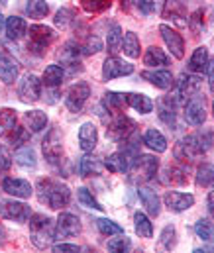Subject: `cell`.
I'll list each match as a JSON object with an SVG mask.
<instances>
[{"instance_id":"cell-34","label":"cell","mask_w":214,"mask_h":253,"mask_svg":"<svg viewBox=\"0 0 214 253\" xmlns=\"http://www.w3.org/2000/svg\"><path fill=\"white\" fill-rule=\"evenodd\" d=\"M63 77H65V73H63V67H59V65H49L43 71V83H45V86H51V88L59 86L63 83Z\"/></svg>"},{"instance_id":"cell-2","label":"cell","mask_w":214,"mask_h":253,"mask_svg":"<svg viewBox=\"0 0 214 253\" xmlns=\"http://www.w3.org/2000/svg\"><path fill=\"white\" fill-rule=\"evenodd\" d=\"M38 196L40 202H45L53 210H61L71 200V190L65 183L57 179H40L38 183Z\"/></svg>"},{"instance_id":"cell-26","label":"cell","mask_w":214,"mask_h":253,"mask_svg":"<svg viewBox=\"0 0 214 253\" xmlns=\"http://www.w3.org/2000/svg\"><path fill=\"white\" fill-rule=\"evenodd\" d=\"M102 169H104V163H102L98 157H94V155H85V157L81 159V163H79V173H81L83 177L100 175Z\"/></svg>"},{"instance_id":"cell-39","label":"cell","mask_w":214,"mask_h":253,"mask_svg":"<svg viewBox=\"0 0 214 253\" xmlns=\"http://www.w3.org/2000/svg\"><path fill=\"white\" fill-rule=\"evenodd\" d=\"M134 226H136V232H138L140 238H151L153 236L151 222H149V218L143 212H136L134 214Z\"/></svg>"},{"instance_id":"cell-7","label":"cell","mask_w":214,"mask_h":253,"mask_svg":"<svg viewBox=\"0 0 214 253\" xmlns=\"http://www.w3.org/2000/svg\"><path fill=\"white\" fill-rule=\"evenodd\" d=\"M157 116L165 126L175 129L177 127V98L171 94L161 96L157 102Z\"/></svg>"},{"instance_id":"cell-16","label":"cell","mask_w":214,"mask_h":253,"mask_svg":"<svg viewBox=\"0 0 214 253\" xmlns=\"http://www.w3.org/2000/svg\"><path fill=\"white\" fill-rule=\"evenodd\" d=\"M163 18L173 20L177 26H187V0H165Z\"/></svg>"},{"instance_id":"cell-11","label":"cell","mask_w":214,"mask_h":253,"mask_svg":"<svg viewBox=\"0 0 214 253\" xmlns=\"http://www.w3.org/2000/svg\"><path fill=\"white\" fill-rule=\"evenodd\" d=\"M79 232H81V222L75 214H69V212L59 214L57 224H55V240L71 238V236H77Z\"/></svg>"},{"instance_id":"cell-8","label":"cell","mask_w":214,"mask_h":253,"mask_svg":"<svg viewBox=\"0 0 214 253\" xmlns=\"http://www.w3.org/2000/svg\"><path fill=\"white\" fill-rule=\"evenodd\" d=\"M42 94V83L36 75H26L18 84V96L22 102H36Z\"/></svg>"},{"instance_id":"cell-38","label":"cell","mask_w":214,"mask_h":253,"mask_svg":"<svg viewBox=\"0 0 214 253\" xmlns=\"http://www.w3.org/2000/svg\"><path fill=\"white\" fill-rule=\"evenodd\" d=\"M197 185L199 187H213L214 185V163H203L197 171Z\"/></svg>"},{"instance_id":"cell-42","label":"cell","mask_w":214,"mask_h":253,"mask_svg":"<svg viewBox=\"0 0 214 253\" xmlns=\"http://www.w3.org/2000/svg\"><path fill=\"white\" fill-rule=\"evenodd\" d=\"M96 228L100 230L102 236H122L124 234V228H120L118 224H114L112 220H106V218H98L96 220Z\"/></svg>"},{"instance_id":"cell-35","label":"cell","mask_w":214,"mask_h":253,"mask_svg":"<svg viewBox=\"0 0 214 253\" xmlns=\"http://www.w3.org/2000/svg\"><path fill=\"white\" fill-rule=\"evenodd\" d=\"M122 51L130 57V59H138L140 57V40H138V36L134 34V32H128L126 34V38L122 40Z\"/></svg>"},{"instance_id":"cell-24","label":"cell","mask_w":214,"mask_h":253,"mask_svg":"<svg viewBox=\"0 0 214 253\" xmlns=\"http://www.w3.org/2000/svg\"><path fill=\"white\" fill-rule=\"evenodd\" d=\"M138 196H140V200H142V204L145 206V210L151 214V216H159V196H157V192L153 189H149V187H140L138 189Z\"/></svg>"},{"instance_id":"cell-45","label":"cell","mask_w":214,"mask_h":253,"mask_svg":"<svg viewBox=\"0 0 214 253\" xmlns=\"http://www.w3.org/2000/svg\"><path fill=\"white\" fill-rule=\"evenodd\" d=\"M163 181L171 183V185H185L187 183V171L183 167H169L167 169V177Z\"/></svg>"},{"instance_id":"cell-54","label":"cell","mask_w":214,"mask_h":253,"mask_svg":"<svg viewBox=\"0 0 214 253\" xmlns=\"http://www.w3.org/2000/svg\"><path fill=\"white\" fill-rule=\"evenodd\" d=\"M10 163H12V159L6 151V147H0V171H6L10 167Z\"/></svg>"},{"instance_id":"cell-40","label":"cell","mask_w":214,"mask_h":253,"mask_svg":"<svg viewBox=\"0 0 214 253\" xmlns=\"http://www.w3.org/2000/svg\"><path fill=\"white\" fill-rule=\"evenodd\" d=\"M26 12H28V16H30V18L40 20V18L47 16L49 6H47V2H45V0H28V4H26Z\"/></svg>"},{"instance_id":"cell-1","label":"cell","mask_w":214,"mask_h":253,"mask_svg":"<svg viewBox=\"0 0 214 253\" xmlns=\"http://www.w3.org/2000/svg\"><path fill=\"white\" fill-rule=\"evenodd\" d=\"M214 143V131L203 129L197 133H191L177 141L175 145V157L179 161H193L201 155H205Z\"/></svg>"},{"instance_id":"cell-55","label":"cell","mask_w":214,"mask_h":253,"mask_svg":"<svg viewBox=\"0 0 214 253\" xmlns=\"http://www.w3.org/2000/svg\"><path fill=\"white\" fill-rule=\"evenodd\" d=\"M81 250L79 246H71V244H57V246H53V252L55 253H61V252H73L77 253Z\"/></svg>"},{"instance_id":"cell-49","label":"cell","mask_w":214,"mask_h":253,"mask_svg":"<svg viewBox=\"0 0 214 253\" xmlns=\"http://www.w3.org/2000/svg\"><path fill=\"white\" fill-rule=\"evenodd\" d=\"M187 26L191 28V32H193V34H197V36H199V34L203 32V10H197V12L187 20Z\"/></svg>"},{"instance_id":"cell-4","label":"cell","mask_w":214,"mask_h":253,"mask_svg":"<svg viewBox=\"0 0 214 253\" xmlns=\"http://www.w3.org/2000/svg\"><path fill=\"white\" fill-rule=\"evenodd\" d=\"M55 40H57V34L49 26H30L28 49L34 53H43V49H47Z\"/></svg>"},{"instance_id":"cell-44","label":"cell","mask_w":214,"mask_h":253,"mask_svg":"<svg viewBox=\"0 0 214 253\" xmlns=\"http://www.w3.org/2000/svg\"><path fill=\"white\" fill-rule=\"evenodd\" d=\"M106 47H108L110 53H118V51H120V47H122V30H120V26H114V28L108 32Z\"/></svg>"},{"instance_id":"cell-29","label":"cell","mask_w":214,"mask_h":253,"mask_svg":"<svg viewBox=\"0 0 214 253\" xmlns=\"http://www.w3.org/2000/svg\"><path fill=\"white\" fill-rule=\"evenodd\" d=\"M126 98H128V104H130L134 110H138L140 114H149V112L153 110V100H151L149 96H145V94L130 92V94H126Z\"/></svg>"},{"instance_id":"cell-46","label":"cell","mask_w":214,"mask_h":253,"mask_svg":"<svg viewBox=\"0 0 214 253\" xmlns=\"http://www.w3.org/2000/svg\"><path fill=\"white\" fill-rule=\"evenodd\" d=\"M79 2H81V6H83L86 12H90V14L104 12V10H108L110 4H112V0H79Z\"/></svg>"},{"instance_id":"cell-20","label":"cell","mask_w":214,"mask_h":253,"mask_svg":"<svg viewBox=\"0 0 214 253\" xmlns=\"http://www.w3.org/2000/svg\"><path fill=\"white\" fill-rule=\"evenodd\" d=\"M16 77H18V63H16V59L10 53L0 49V79L6 84H10V83L16 81Z\"/></svg>"},{"instance_id":"cell-9","label":"cell","mask_w":214,"mask_h":253,"mask_svg":"<svg viewBox=\"0 0 214 253\" xmlns=\"http://www.w3.org/2000/svg\"><path fill=\"white\" fill-rule=\"evenodd\" d=\"M185 120L191 126H203L207 120V110H205V98L201 94H195L193 98H189L187 106H185Z\"/></svg>"},{"instance_id":"cell-10","label":"cell","mask_w":214,"mask_h":253,"mask_svg":"<svg viewBox=\"0 0 214 253\" xmlns=\"http://www.w3.org/2000/svg\"><path fill=\"white\" fill-rule=\"evenodd\" d=\"M42 147H43V155H45V159L49 163H57L59 161V157L63 155V143H61V133H59L57 127L49 129V133L45 135Z\"/></svg>"},{"instance_id":"cell-59","label":"cell","mask_w":214,"mask_h":253,"mask_svg":"<svg viewBox=\"0 0 214 253\" xmlns=\"http://www.w3.org/2000/svg\"><path fill=\"white\" fill-rule=\"evenodd\" d=\"M205 252H214V244H211V246H207V248H203Z\"/></svg>"},{"instance_id":"cell-5","label":"cell","mask_w":214,"mask_h":253,"mask_svg":"<svg viewBox=\"0 0 214 253\" xmlns=\"http://www.w3.org/2000/svg\"><path fill=\"white\" fill-rule=\"evenodd\" d=\"M157 167H159V161L153 155H140L136 159V163L130 167V171H132L130 181H134V183L151 181L155 177V173H157Z\"/></svg>"},{"instance_id":"cell-27","label":"cell","mask_w":214,"mask_h":253,"mask_svg":"<svg viewBox=\"0 0 214 253\" xmlns=\"http://www.w3.org/2000/svg\"><path fill=\"white\" fill-rule=\"evenodd\" d=\"M143 141H145V145L151 149V151H155V153H163L165 149H167V139L163 137V133L159 131V129H147L145 131V135H143Z\"/></svg>"},{"instance_id":"cell-12","label":"cell","mask_w":214,"mask_h":253,"mask_svg":"<svg viewBox=\"0 0 214 253\" xmlns=\"http://www.w3.org/2000/svg\"><path fill=\"white\" fill-rule=\"evenodd\" d=\"M90 96V86L86 83H77L73 84L65 96V106L71 110V112H79L83 108V104L88 100Z\"/></svg>"},{"instance_id":"cell-41","label":"cell","mask_w":214,"mask_h":253,"mask_svg":"<svg viewBox=\"0 0 214 253\" xmlns=\"http://www.w3.org/2000/svg\"><path fill=\"white\" fill-rule=\"evenodd\" d=\"M124 104H128L126 94H122V92H106V94H104V106H106L108 110L118 112Z\"/></svg>"},{"instance_id":"cell-58","label":"cell","mask_w":214,"mask_h":253,"mask_svg":"<svg viewBox=\"0 0 214 253\" xmlns=\"http://www.w3.org/2000/svg\"><path fill=\"white\" fill-rule=\"evenodd\" d=\"M4 238H6V230H4V226L0 224V242H2Z\"/></svg>"},{"instance_id":"cell-50","label":"cell","mask_w":214,"mask_h":253,"mask_svg":"<svg viewBox=\"0 0 214 253\" xmlns=\"http://www.w3.org/2000/svg\"><path fill=\"white\" fill-rule=\"evenodd\" d=\"M100 49H102V42H100L96 36H90V38L86 40L85 47H83V53H85V55H94V53H98Z\"/></svg>"},{"instance_id":"cell-3","label":"cell","mask_w":214,"mask_h":253,"mask_svg":"<svg viewBox=\"0 0 214 253\" xmlns=\"http://www.w3.org/2000/svg\"><path fill=\"white\" fill-rule=\"evenodd\" d=\"M30 232H32V240L38 248H47L51 240H55V226L53 220L49 216L43 214H36L30 220Z\"/></svg>"},{"instance_id":"cell-19","label":"cell","mask_w":214,"mask_h":253,"mask_svg":"<svg viewBox=\"0 0 214 253\" xmlns=\"http://www.w3.org/2000/svg\"><path fill=\"white\" fill-rule=\"evenodd\" d=\"M2 189L6 190L8 194L12 196H18V198H30L32 196V185L24 179H12V177H6L2 181Z\"/></svg>"},{"instance_id":"cell-48","label":"cell","mask_w":214,"mask_h":253,"mask_svg":"<svg viewBox=\"0 0 214 253\" xmlns=\"http://www.w3.org/2000/svg\"><path fill=\"white\" fill-rule=\"evenodd\" d=\"M161 246L165 250H173L177 246V232H175V226H165L163 232H161V238H159Z\"/></svg>"},{"instance_id":"cell-60","label":"cell","mask_w":214,"mask_h":253,"mask_svg":"<svg viewBox=\"0 0 214 253\" xmlns=\"http://www.w3.org/2000/svg\"><path fill=\"white\" fill-rule=\"evenodd\" d=\"M4 28V18H2V14H0V30Z\"/></svg>"},{"instance_id":"cell-6","label":"cell","mask_w":214,"mask_h":253,"mask_svg":"<svg viewBox=\"0 0 214 253\" xmlns=\"http://www.w3.org/2000/svg\"><path fill=\"white\" fill-rule=\"evenodd\" d=\"M0 216L6 218V220H14V222H26V220H30L32 210L24 202L0 200Z\"/></svg>"},{"instance_id":"cell-21","label":"cell","mask_w":214,"mask_h":253,"mask_svg":"<svg viewBox=\"0 0 214 253\" xmlns=\"http://www.w3.org/2000/svg\"><path fill=\"white\" fill-rule=\"evenodd\" d=\"M142 79L149 81L153 86H157V88H161V90H167V88H171V86L175 84L173 75H171L169 71H143Z\"/></svg>"},{"instance_id":"cell-56","label":"cell","mask_w":214,"mask_h":253,"mask_svg":"<svg viewBox=\"0 0 214 253\" xmlns=\"http://www.w3.org/2000/svg\"><path fill=\"white\" fill-rule=\"evenodd\" d=\"M207 69H209V84H211V90L214 92V59L209 61Z\"/></svg>"},{"instance_id":"cell-51","label":"cell","mask_w":214,"mask_h":253,"mask_svg":"<svg viewBox=\"0 0 214 253\" xmlns=\"http://www.w3.org/2000/svg\"><path fill=\"white\" fill-rule=\"evenodd\" d=\"M108 250L110 252H128L130 250V240L124 238V234H122V238H116V240L108 242Z\"/></svg>"},{"instance_id":"cell-23","label":"cell","mask_w":214,"mask_h":253,"mask_svg":"<svg viewBox=\"0 0 214 253\" xmlns=\"http://www.w3.org/2000/svg\"><path fill=\"white\" fill-rule=\"evenodd\" d=\"M199 90H201V79L195 75H183V79L179 83V98L189 100L195 94H199Z\"/></svg>"},{"instance_id":"cell-13","label":"cell","mask_w":214,"mask_h":253,"mask_svg":"<svg viewBox=\"0 0 214 253\" xmlns=\"http://www.w3.org/2000/svg\"><path fill=\"white\" fill-rule=\"evenodd\" d=\"M134 127H136V124H134L130 118L118 116L110 126L106 127V135H108L110 139H114V141H126V139L134 133Z\"/></svg>"},{"instance_id":"cell-53","label":"cell","mask_w":214,"mask_h":253,"mask_svg":"<svg viewBox=\"0 0 214 253\" xmlns=\"http://www.w3.org/2000/svg\"><path fill=\"white\" fill-rule=\"evenodd\" d=\"M12 143L14 145H20V143H26V139H28V131L24 129V127H18L16 126V129L12 131Z\"/></svg>"},{"instance_id":"cell-18","label":"cell","mask_w":214,"mask_h":253,"mask_svg":"<svg viewBox=\"0 0 214 253\" xmlns=\"http://www.w3.org/2000/svg\"><path fill=\"white\" fill-rule=\"evenodd\" d=\"M98 143V131H96V126L92 122H85L81 129H79V145L83 151H92Z\"/></svg>"},{"instance_id":"cell-31","label":"cell","mask_w":214,"mask_h":253,"mask_svg":"<svg viewBox=\"0 0 214 253\" xmlns=\"http://www.w3.org/2000/svg\"><path fill=\"white\" fill-rule=\"evenodd\" d=\"M6 34H8V38L10 40H20L24 34H26V22H24V18H20V16H10L8 20H6Z\"/></svg>"},{"instance_id":"cell-43","label":"cell","mask_w":214,"mask_h":253,"mask_svg":"<svg viewBox=\"0 0 214 253\" xmlns=\"http://www.w3.org/2000/svg\"><path fill=\"white\" fill-rule=\"evenodd\" d=\"M195 232L197 236L203 240V242H209L214 238V224L207 218H201L197 224H195Z\"/></svg>"},{"instance_id":"cell-47","label":"cell","mask_w":214,"mask_h":253,"mask_svg":"<svg viewBox=\"0 0 214 253\" xmlns=\"http://www.w3.org/2000/svg\"><path fill=\"white\" fill-rule=\"evenodd\" d=\"M77 196H79V202H81L83 206L92 208V210H98V212H102V210H104V206H100V202H98V200L88 192V189H79Z\"/></svg>"},{"instance_id":"cell-57","label":"cell","mask_w":214,"mask_h":253,"mask_svg":"<svg viewBox=\"0 0 214 253\" xmlns=\"http://www.w3.org/2000/svg\"><path fill=\"white\" fill-rule=\"evenodd\" d=\"M209 212H211V216L214 218V189L209 194Z\"/></svg>"},{"instance_id":"cell-61","label":"cell","mask_w":214,"mask_h":253,"mask_svg":"<svg viewBox=\"0 0 214 253\" xmlns=\"http://www.w3.org/2000/svg\"><path fill=\"white\" fill-rule=\"evenodd\" d=\"M0 2H2V4H6V0H0Z\"/></svg>"},{"instance_id":"cell-14","label":"cell","mask_w":214,"mask_h":253,"mask_svg":"<svg viewBox=\"0 0 214 253\" xmlns=\"http://www.w3.org/2000/svg\"><path fill=\"white\" fill-rule=\"evenodd\" d=\"M159 32H161L163 42H165L167 47L171 49V53H173L177 59H183V55H185V42H183L181 34H177L171 26H165V24L159 26Z\"/></svg>"},{"instance_id":"cell-30","label":"cell","mask_w":214,"mask_h":253,"mask_svg":"<svg viewBox=\"0 0 214 253\" xmlns=\"http://www.w3.org/2000/svg\"><path fill=\"white\" fill-rule=\"evenodd\" d=\"M209 65V49L203 45V47H197L193 57L189 59V71L193 73H203Z\"/></svg>"},{"instance_id":"cell-25","label":"cell","mask_w":214,"mask_h":253,"mask_svg":"<svg viewBox=\"0 0 214 253\" xmlns=\"http://www.w3.org/2000/svg\"><path fill=\"white\" fill-rule=\"evenodd\" d=\"M124 6L140 16H151L159 8V0H124Z\"/></svg>"},{"instance_id":"cell-33","label":"cell","mask_w":214,"mask_h":253,"mask_svg":"<svg viewBox=\"0 0 214 253\" xmlns=\"http://www.w3.org/2000/svg\"><path fill=\"white\" fill-rule=\"evenodd\" d=\"M14 159H16V163H18L20 167H26V169H34V167L38 165L36 153H34V149H32L30 145L20 147V149L14 153Z\"/></svg>"},{"instance_id":"cell-52","label":"cell","mask_w":214,"mask_h":253,"mask_svg":"<svg viewBox=\"0 0 214 253\" xmlns=\"http://www.w3.org/2000/svg\"><path fill=\"white\" fill-rule=\"evenodd\" d=\"M71 22H73V12H71V10L61 8V10L55 14V24H57L59 28H67Z\"/></svg>"},{"instance_id":"cell-28","label":"cell","mask_w":214,"mask_h":253,"mask_svg":"<svg viewBox=\"0 0 214 253\" xmlns=\"http://www.w3.org/2000/svg\"><path fill=\"white\" fill-rule=\"evenodd\" d=\"M24 122H26L28 129H32L34 133H38V131L45 129V126H47V114L42 112V110H32V112H26Z\"/></svg>"},{"instance_id":"cell-62","label":"cell","mask_w":214,"mask_h":253,"mask_svg":"<svg viewBox=\"0 0 214 253\" xmlns=\"http://www.w3.org/2000/svg\"><path fill=\"white\" fill-rule=\"evenodd\" d=\"M213 114H214V102H213Z\"/></svg>"},{"instance_id":"cell-37","label":"cell","mask_w":214,"mask_h":253,"mask_svg":"<svg viewBox=\"0 0 214 253\" xmlns=\"http://www.w3.org/2000/svg\"><path fill=\"white\" fill-rule=\"evenodd\" d=\"M79 55H81V47L75 42H67L63 45V49L59 51L61 61L67 65H79Z\"/></svg>"},{"instance_id":"cell-36","label":"cell","mask_w":214,"mask_h":253,"mask_svg":"<svg viewBox=\"0 0 214 253\" xmlns=\"http://www.w3.org/2000/svg\"><path fill=\"white\" fill-rule=\"evenodd\" d=\"M143 63L149 65V67H161V65L169 63V57L163 53V49L159 47H149L143 55Z\"/></svg>"},{"instance_id":"cell-15","label":"cell","mask_w":214,"mask_h":253,"mask_svg":"<svg viewBox=\"0 0 214 253\" xmlns=\"http://www.w3.org/2000/svg\"><path fill=\"white\" fill-rule=\"evenodd\" d=\"M132 73H134V65L126 63L124 59H118V57H108L102 65V77L106 81L124 77V75H132Z\"/></svg>"},{"instance_id":"cell-22","label":"cell","mask_w":214,"mask_h":253,"mask_svg":"<svg viewBox=\"0 0 214 253\" xmlns=\"http://www.w3.org/2000/svg\"><path fill=\"white\" fill-rule=\"evenodd\" d=\"M104 167H106L108 171H112V173H126V171H130V167H132L130 153H124V151L112 153V155L106 159Z\"/></svg>"},{"instance_id":"cell-32","label":"cell","mask_w":214,"mask_h":253,"mask_svg":"<svg viewBox=\"0 0 214 253\" xmlns=\"http://www.w3.org/2000/svg\"><path fill=\"white\" fill-rule=\"evenodd\" d=\"M18 124L16 112L12 108H2L0 110V135H10Z\"/></svg>"},{"instance_id":"cell-17","label":"cell","mask_w":214,"mask_h":253,"mask_svg":"<svg viewBox=\"0 0 214 253\" xmlns=\"http://www.w3.org/2000/svg\"><path fill=\"white\" fill-rule=\"evenodd\" d=\"M163 200H165V206L173 212H185L195 204V196L187 192H167Z\"/></svg>"}]
</instances>
